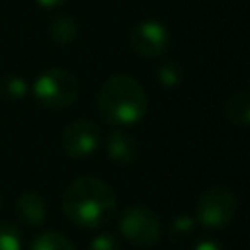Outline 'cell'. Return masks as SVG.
<instances>
[{"label": "cell", "mask_w": 250, "mask_h": 250, "mask_svg": "<svg viewBox=\"0 0 250 250\" xmlns=\"http://www.w3.org/2000/svg\"><path fill=\"white\" fill-rule=\"evenodd\" d=\"M23 234L14 223H0V250H21Z\"/></svg>", "instance_id": "obj_13"}, {"label": "cell", "mask_w": 250, "mask_h": 250, "mask_svg": "<svg viewBox=\"0 0 250 250\" xmlns=\"http://www.w3.org/2000/svg\"><path fill=\"white\" fill-rule=\"evenodd\" d=\"M148 98L145 88L129 74L109 76L98 92V111L115 127L135 125L146 115Z\"/></svg>", "instance_id": "obj_2"}, {"label": "cell", "mask_w": 250, "mask_h": 250, "mask_svg": "<svg viewBox=\"0 0 250 250\" xmlns=\"http://www.w3.org/2000/svg\"><path fill=\"white\" fill-rule=\"evenodd\" d=\"M100 141H102V135H100V129L94 121L76 119L62 131L61 146L68 158L82 160V158H88L90 154H94L98 150Z\"/></svg>", "instance_id": "obj_6"}, {"label": "cell", "mask_w": 250, "mask_h": 250, "mask_svg": "<svg viewBox=\"0 0 250 250\" xmlns=\"http://www.w3.org/2000/svg\"><path fill=\"white\" fill-rule=\"evenodd\" d=\"M68 0H35V4L43 6V8H59L62 4H66Z\"/></svg>", "instance_id": "obj_19"}, {"label": "cell", "mask_w": 250, "mask_h": 250, "mask_svg": "<svg viewBox=\"0 0 250 250\" xmlns=\"http://www.w3.org/2000/svg\"><path fill=\"white\" fill-rule=\"evenodd\" d=\"M29 250H76V248L64 234L55 230H45L33 238Z\"/></svg>", "instance_id": "obj_12"}, {"label": "cell", "mask_w": 250, "mask_h": 250, "mask_svg": "<svg viewBox=\"0 0 250 250\" xmlns=\"http://www.w3.org/2000/svg\"><path fill=\"white\" fill-rule=\"evenodd\" d=\"M0 96L8 100H21L27 96V84L20 76H2L0 78Z\"/></svg>", "instance_id": "obj_14"}, {"label": "cell", "mask_w": 250, "mask_h": 250, "mask_svg": "<svg viewBox=\"0 0 250 250\" xmlns=\"http://www.w3.org/2000/svg\"><path fill=\"white\" fill-rule=\"evenodd\" d=\"M14 213L18 221L25 227H39L47 219V203L37 191H25L18 195L14 203Z\"/></svg>", "instance_id": "obj_8"}, {"label": "cell", "mask_w": 250, "mask_h": 250, "mask_svg": "<svg viewBox=\"0 0 250 250\" xmlns=\"http://www.w3.org/2000/svg\"><path fill=\"white\" fill-rule=\"evenodd\" d=\"M80 92V84L76 74L66 68H49L41 72L33 84V98L47 109H62L76 102Z\"/></svg>", "instance_id": "obj_3"}, {"label": "cell", "mask_w": 250, "mask_h": 250, "mask_svg": "<svg viewBox=\"0 0 250 250\" xmlns=\"http://www.w3.org/2000/svg\"><path fill=\"white\" fill-rule=\"evenodd\" d=\"M193 250H223V248H221V244H217L215 240H201V242L195 244Z\"/></svg>", "instance_id": "obj_18"}, {"label": "cell", "mask_w": 250, "mask_h": 250, "mask_svg": "<svg viewBox=\"0 0 250 250\" xmlns=\"http://www.w3.org/2000/svg\"><path fill=\"white\" fill-rule=\"evenodd\" d=\"M88 250H121V248H119V242H117L115 236H111V234H100V236H96L90 242Z\"/></svg>", "instance_id": "obj_16"}, {"label": "cell", "mask_w": 250, "mask_h": 250, "mask_svg": "<svg viewBox=\"0 0 250 250\" xmlns=\"http://www.w3.org/2000/svg\"><path fill=\"white\" fill-rule=\"evenodd\" d=\"M121 234L141 248H150L160 240V221L154 211L145 205H131L119 217Z\"/></svg>", "instance_id": "obj_5"}, {"label": "cell", "mask_w": 250, "mask_h": 250, "mask_svg": "<svg viewBox=\"0 0 250 250\" xmlns=\"http://www.w3.org/2000/svg\"><path fill=\"white\" fill-rule=\"evenodd\" d=\"M191 227H193V219H189V217H178V219L172 221L170 232H174V234H188L191 230Z\"/></svg>", "instance_id": "obj_17"}, {"label": "cell", "mask_w": 250, "mask_h": 250, "mask_svg": "<svg viewBox=\"0 0 250 250\" xmlns=\"http://www.w3.org/2000/svg\"><path fill=\"white\" fill-rule=\"evenodd\" d=\"M105 152H107V158L113 160L115 164L127 166L137 160L139 143L135 141V137H131L123 131H111L105 137Z\"/></svg>", "instance_id": "obj_9"}, {"label": "cell", "mask_w": 250, "mask_h": 250, "mask_svg": "<svg viewBox=\"0 0 250 250\" xmlns=\"http://www.w3.org/2000/svg\"><path fill=\"white\" fill-rule=\"evenodd\" d=\"M236 213V195L225 186L205 189L195 203V221L207 229L227 227Z\"/></svg>", "instance_id": "obj_4"}, {"label": "cell", "mask_w": 250, "mask_h": 250, "mask_svg": "<svg viewBox=\"0 0 250 250\" xmlns=\"http://www.w3.org/2000/svg\"><path fill=\"white\" fill-rule=\"evenodd\" d=\"M246 90L250 92V78H248V82H246Z\"/></svg>", "instance_id": "obj_20"}, {"label": "cell", "mask_w": 250, "mask_h": 250, "mask_svg": "<svg viewBox=\"0 0 250 250\" xmlns=\"http://www.w3.org/2000/svg\"><path fill=\"white\" fill-rule=\"evenodd\" d=\"M170 43H172V37H170L168 27L154 20L141 21L129 31L131 49L137 55H143L148 59L162 57L170 49Z\"/></svg>", "instance_id": "obj_7"}, {"label": "cell", "mask_w": 250, "mask_h": 250, "mask_svg": "<svg viewBox=\"0 0 250 250\" xmlns=\"http://www.w3.org/2000/svg\"><path fill=\"white\" fill-rule=\"evenodd\" d=\"M0 207H2V197H0Z\"/></svg>", "instance_id": "obj_21"}, {"label": "cell", "mask_w": 250, "mask_h": 250, "mask_svg": "<svg viewBox=\"0 0 250 250\" xmlns=\"http://www.w3.org/2000/svg\"><path fill=\"white\" fill-rule=\"evenodd\" d=\"M225 115L232 125L250 127V92L240 90L232 94L225 104Z\"/></svg>", "instance_id": "obj_10"}, {"label": "cell", "mask_w": 250, "mask_h": 250, "mask_svg": "<svg viewBox=\"0 0 250 250\" xmlns=\"http://www.w3.org/2000/svg\"><path fill=\"white\" fill-rule=\"evenodd\" d=\"M158 80H160L164 86H176V84L182 80V72H180L178 64H176L174 61L164 62V64L158 68Z\"/></svg>", "instance_id": "obj_15"}, {"label": "cell", "mask_w": 250, "mask_h": 250, "mask_svg": "<svg viewBox=\"0 0 250 250\" xmlns=\"http://www.w3.org/2000/svg\"><path fill=\"white\" fill-rule=\"evenodd\" d=\"M62 211L76 227L100 229L113 219L117 211V197L104 180L82 176L64 189Z\"/></svg>", "instance_id": "obj_1"}, {"label": "cell", "mask_w": 250, "mask_h": 250, "mask_svg": "<svg viewBox=\"0 0 250 250\" xmlns=\"http://www.w3.org/2000/svg\"><path fill=\"white\" fill-rule=\"evenodd\" d=\"M49 33H51V39H53V41L64 45V43L74 41V37H76V33H78V25H76V21H74L70 16L61 14V16H57V18L51 21Z\"/></svg>", "instance_id": "obj_11"}]
</instances>
